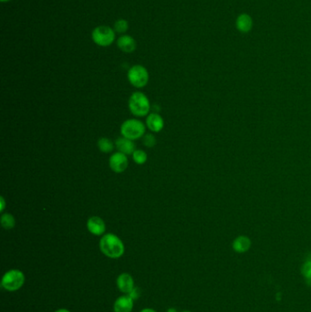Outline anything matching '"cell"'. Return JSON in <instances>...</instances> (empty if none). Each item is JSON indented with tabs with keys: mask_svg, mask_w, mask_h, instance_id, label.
Here are the masks:
<instances>
[{
	"mask_svg": "<svg viewBox=\"0 0 311 312\" xmlns=\"http://www.w3.org/2000/svg\"><path fill=\"white\" fill-rule=\"evenodd\" d=\"M99 246L101 253L110 259H120L125 251L122 239L112 233L102 236L99 240Z\"/></svg>",
	"mask_w": 311,
	"mask_h": 312,
	"instance_id": "cell-1",
	"label": "cell"
},
{
	"mask_svg": "<svg viewBox=\"0 0 311 312\" xmlns=\"http://www.w3.org/2000/svg\"><path fill=\"white\" fill-rule=\"evenodd\" d=\"M129 109L131 113L138 117H144L150 112V101L143 92H134L129 99Z\"/></svg>",
	"mask_w": 311,
	"mask_h": 312,
	"instance_id": "cell-2",
	"label": "cell"
},
{
	"mask_svg": "<svg viewBox=\"0 0 311 312\" xmlns=\"http://www.w3.org/2000/svg\"><path fill=\"white\" fill-rule=\"evenodd\" d=\"M24 283L25 275L22 271L19 269H10L3 276L1 287L7 291L14 292L21 289Z\"/></svg>",
	"mask_w": 311,
	"mask_h": 312,
	"instance_id": "cell-3",
	"label": "cell"
},
{
	"mask_svg": "<svg viewBox=\"0 0 311 312\" xmlns=\"http://www.w3.org/2000/svg\"><path fill=\"white\" fill-rule=\"evenodd\" d=\"M145 129L146 127L144 122L137 119H129L122 123L121 133L123 137L134 141L145 135Z\"/></svg>",
	"mask_w": 311,
	"mask_h": 312,
	"instance_id": "cell-4",
	"label": "cell"
},
{
	"mask_svg": "<svg viewBox=\"0 0 311 312\" xmlns=\"http://www.w3.org/2000/svg\"><path fill=\"white\" fill-rule=\"evenodd\" d=\"M128 80L130 83L136 88H143L148 83L149 73L145 67L135 65L128 71Z\"/></svg>",
	"mask_w": 311,
	"mask_h": 312,
	"instance_id": "cell-5",
	"label": "cell"
},
{
	"mask_svg": "<svg viewBox=\"0 0 311 312\" xmlns=\"http://www.w3.org/2000/svg\"><path fill=\"white\" fill-rule=\"evenodd\" d=\"M114 31L109 27H98L92 32V39L99 46H110L114 42Z\"/></svg>",
	"mask_w": 311,
	"mask_h": 312,
	"instance_id": "cell-6",
	"label": "cell"
},
{
	"mask_svg": "<svg viewBox=\"0 0 311 312\" xmlns=\"http://www.w3.org/2000/svg\"><path fill=\"white\" fill-rule=\"evenodd\" d=\"M129 164V161L126 156V154L122 152H117L114 153L110 160H109V165L114 173L121 174L123 173Z\"/></svg>",
	"mask_w": 311,
	"mask_h": 312,
	"instance_id": "cell-7",
	"label": "cell"
},
{
	"mask_svg": "<svg viewBox=\"0 0 311 312\" xmlns=\"http://www.w3.org/2000/svg\"><path fill=\"white\" fill-rule=\"evenodd\" d=\"M116 284L119 290L126 295H128L131 292V290L135 288L133 278L129 273H122L119 275L116 280Z\"/></svg>",
	"mask_w": 311,
	"mask_h": 312,
	"instance_id": "cell-8",
	"label": "cell"
},
{
	"mask_svg": "<svg viewBox=\"0 0 311 312\" xmlns=\"http://www.w3.org/2000/svg\"><path fill=\"white\" fill-rule=\"evenodd\" d=\"M87 229L94 236H102L105 233L106 226L102 218L92 216L87 222Z\"/></svg>",
	"mask_w": 311,
	"mask_h": 312,
	"instance_id": "cell-9",
	"label": "cell"
},
{
	"mask_svg": "<svg viewBox=\"0 0 311 312\" xmlns=\"http://www.w3.org/2000/svg\"><path fill=\"white\" fill-rule=\"evenodd\" d=\"M134 300L129 295H123L118 297L114 304V312H131Z\"/></svg>",
	"mask_w": 311,
	"mask_h": 312,
	"instance_id": "cell-10",
	"label": "cell"
},
{
	"mask_svg": "<svg viewBox=\"0 0 311 312\" xmlns=\"http://www.w3.org/2000/svg\"><path fill=\"white\" fill-rule=\"evenodd\" d=\"M252 246V241L248 236H239L235 237L232 243L233 250L237 254H244L248 251Z\"/></svg>",
	"mask_w": 311,
	"mask_h": 312,
	"instance_id": "cell-11",
	"label": "cell"
},
{
	"mask_svg": "<svg viewBox=\"0 0 311 312\" xmlns=\"http://www.w3.org/2000/svg\"><path fill=\"white\" fill-rule=\"evenodd\" d=\"M115 145H116V147H117L119 152H122V153H124L126 155H131L135 151L134 143L131 140L123 137V136L118 138L116 140Z\"/></svg>",
	"mask_w": 311,
	"mask_h": 312,
	"instance_id": "cell-12",
	"label": "cell"
},
{
	"mask_svg": "<svg viewBox=\"0 0 311 312\" xmlns=\"http://www.w3.org/2000/svg\"><path fill=\"white\" fill-rule=\"evenodd\" d=\"M146 125L153 132H159L164 126V119L158 114H151L146 119Z\"/></svg>",
	"mask_w": 311,
	"mask_h": 312,
	"instance_id": "cell-13",
	"label": "cell"
},
{
	"mask_svg": "<svg viewBox=\"0 0 311 312\" xmlns=\"http://www.w3.org/2000/svg\"><path fill=\"white\" fill-rule=\"evenodd\" d=\"M118 46L124 52H132L136 49V42L130 36H122L118 39Z\"/></svg>",
	"mask_w": 311,
	"mask_h": 312,
	"instance_id": "cell-14",
	"label": "cell"
},
{
	"mask_svg": "<svg viewBox=\"0 0 311 312\" xmlns=\"http://www.w3.org/2000/svg\"><path fill=\"white\" fill-rule=\"evenodd\" d=\"M253 26V21L249 15L241 14L236 19V28L237 30L243 33H246L251 31Z\"/></svg>",
	"mask_w": 311,
	"mask_h": 312,
	"instance_id": "cell-15",
	"label": "cell"
},
{
	"mask_svg": "<svg viewBox=\"0 0 311 312\" xmlns=\"http://www.w3.org/2000/svg\"><path fill=\"white\" fill-rule=\"evenodd\" d=\"M98 147H99L100 152L108 153V152L114 151V143L110 139L103 137L100 138L98 141Z\"/></svg>",
	"mask_w": 311,
	"mask_h": 312,
	"instance_id": "cell-16",
	"label": "cell"
},
{
	"mask_svg": "<svg viewBox=\"0 0 311 312\" xmlns=\"http://www.w3.org/2000/svg\"><path fill=\"white\" fill-rule=\"evenodd\" d=\"M1 225L7 230L13 229L16 226L15 217L11 213H7L2 214L1 216Z\"/></svg>",
	"mask_w": 311,
	"mask_h": 312,
	"instance_id": "cell-17",
	"label": "cell"
},
{
	"mask_svg": "<svg viewBox=\"0 0 311 312\" xmlns=\"http://www.w3.org/2000/svg\"><path fill=\"white\" fill-rule=\"evenodd\" d=\"M301 275L306 281L311 283V257L306 259L300 269Z\"/></svg>",
	"mask_w": 311,
	"mask_h": 312,
	"instance_id": "cell-18",
	"label": "cell"
},
{
	"mask_svg": "<svg viewBox=\"0 0 311 312\" xmlns=\"http://www.w3.org/2000/svg\"><path fill=\"white\" fill-rule=\"evenodd\" d=\"M132 158L137 164H144L147 161V153L143 150H135L132 153Z\"/></svg>",
	"mask_w": 311,
	"mask_h": 312,
	"instance_id": "cell-19",
	"label": "cell"
},
{
	"mask_svg": "<svg viewBox=\"0 0 311 312\" xmlns=\"http://www.w3.org/2000/svg\"><path fill=\"white\" fill-rule=\"evenodd\" d=\"M143 144L146 147L152 148L156 145V138L154 137L151 133H146L143 136Z\"/></svg>",
	"mask_w": 311,
	"mask_h": 312,
	"instance_id": "cell-20",
	"label": "cell"
},
{
	"mask_svg": "<svg viewBox=\"0 0 311 312\" xmlns=\"http://www.w3.org/2000/svg\"><path fill=\"white\" fill-rule=\"evenodd\" d=\"M114 29L119 33H123L128 30V23L124 19H120L114 24Z\"/></svg>",
	"mask_w": 311,
	"mask_h": 312,
	"instance_id": "cell-21",
	"label": "cell"
},
{
	"mask_svg": "<svg viewBox=\"0 0 311 312\" xmlns=\"http://www.w3.org/2000/svg\"><path fill=\"white\" fill-rule=\"evenodd\" d=\"M128 295H129L130 297H131L133 300H136V299H138V298L140 297L141 291H140V289H138V288H134Z\"/></svg>",
	"mask_w": 311,
	"mask_h": 312,
	"instance_id": "cell-22",
	"label": "cell"
},
{
	"mask_svg": "<svg viewBox=\"0 0 311 312\" xmlns=\"http://www.w3.org/2000/svg\"><path fill=\"white\" fill-rule=\"evenodd\" d=\"M0 202H1V208H0V212H3L4 211V209H5V206H6V204H5V199L3 197L0 198Z\"/></svg>",
	"mask_w": 311,
	"mask_h": 312,
	"instance_id": "cell-23",
	"label": "cell"
},
{
	"mask_svg": "<svg viewBox=\"0 0 311 312\" xmlns=\"http://www.w3.org/2000/svg\"><path fill=\"white\" fill-rule=\"evenodd\" d=\"M157 312L155 310H153V309H150V308H146V309H144V310H142L141 312Z\"/></svg>",
	"mask_w": 311,
	"mask_h": 312,
	"instance_id": "cell-24",
	"label": "cell"
},
{
	"mask_svg": "<svg viewBox=\"0 0 311 312\" xmlns=\"http://www.w3.org/2000/svg\"><path fill=\"white\" fill-rule=\"evenodd\" d=\"M55 312H70L68 310H67V309H60V310H58V311H56Z\"/></svg>",
	"mask_w": 311,
	"mask_h": 312,
	"instance_id": "cell-25",
	"label": "cell"
},
{
	"mask_svg": "<svg viewBox=\"0 0 311 312\" xmlns=\"http://www.w3.org/2000/svg\"><path fill=\"white\" fill-rule=\"evenodd\" d=\"M166 312H177V311H176L175 309H174V308H170V309H168V310H167Z\"/></svg>",
	"mask_w": 311,
	"mask_h": 312,
	"instance_id": "cell-26",
	"label": "cell"
},
{
	"mask_svg": "<svg viewBox=\"0 0 311 312\" xmlns=\"http://www.w3.org/2000/svg\"><path fill=\"white\" fill-rule=\"evenodd\" d=\"M2 2H7V1H9V0H1Z\"/></svg>",
	"mask_w": 311,
	"mask_h": 312,
	"instance_id": "cell-27",
	"label": "cell"
},
{
	"mask_svg": "<svg viewBox=\"0 0 311 312\" xmlns=\"http://www.w3.org/2000/svg\"><path fill=\"white\" fill-rule=\"evenodd\" d=\"M188 312V311H185V312Z\"/></svg>",
	"mask_w": 311,
	"mask_h": 312,
	"instance_id": "cell-28",
	"label": "cell"
}]
</instances>
